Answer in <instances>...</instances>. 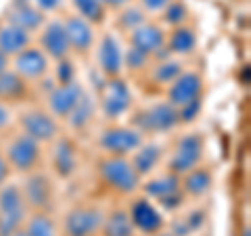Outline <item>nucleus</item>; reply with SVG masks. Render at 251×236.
I'll use <instances>...</instances> for the list:
<instances>
[{
  "label": "nucleus",
  "instance_id": "obj_1",
  "mask_svg": "<svg viewBox=\"0 0 251 236\" xmlns=\"http://www.w3.org/2000/svg\"><path fill=\"white\" fill-rule=\"evenodd\" d=\"M27 219V205L17 182L0 186V236H13Z\"/></svg>",
  "mask_w": 251,
  "mask_h": 236
},
{
  "label": "nucleus",
  "instance_id": "obj_2",
  "mask_svg": "<svg viewBox=\"0 0 251 236\" xmlns=\"http://www.w3.org/2000/svg\"><path fill=\"white\" fill-rule=\"evenodd\" d=\"M180 123L178 119V107L166 103H155L151 107L143 109L134 115L132 119V128L138 130L140 134H161V132H170L174 130Z\"/></svg>",
  "mask_w": 251,
  "mask_h": 236
},
{
  "label": "nucleus",
  "instance_id": "obj_3",
  "mask_svg": "<svg viewBox=\"0 0 251 236\" xmlns=\"http://www.w3.org/2000/svg\"><path fill=\"white\" fill-rule=\"evenodd\" d=\"M100 178L113 188V190L122 194H132L140 188V176L136 169L132 167V163L126 157H107L105 161H100Z\"/></svg>",
  "mask_w": 251,
  "mask_h": 236
},
{
  "label": "nucleus",
  "instance_id": "obj_4",
  "mask_svg": "<svg viewBox=\"0 0 251 236\" xmlns=\"http://www.w3.org/2000/svg\"><path fill=\"white\" fill-rule=\"evenodd\" d=\"M203 159V136L197 132L184 134L178 138V142L168 159V171L176 176H184L186 171L195 169Z\"/></svg>",
  "mask_w": 251,
  "mask_h": 236
},
{
  "label": "nucleus",
  "instance_id": "obj_5",
  "mask_svg": "<svg viewBox=\"0 0 251 236\" xmlns=\"http://www.w3.org/2000/svg\"><path fill=\"white\" fill-rule=\"evenodd\" d=\"M40 157H42L40 142L25 136L23 132L11 138L4 148V159L9 163V167H13L15 171H21V174L36 169L38 163H40Z\"/></svg>",
  "mask_w": 251,
  "mask_h": 236
},
{
  "label": "nucleus",
  "instance_id": "obj_6",
  "mask_svg": "<svg viewBox=\"0 0 251 236\" xmlns=\"http://www.w3.org/2000/svg\"><path fill=\"white\" fill-rule=\"evenodd\" d=\"M21 186V192H23V199H25V205L27 209H46L52 203V196H54V186H52V180L49 174L44 171H38V169H31L25 174Z\"/></svg>",
  "mask_w": 251,
  "mask_h": 236
},
{
  "label": "nucleus",
  "instance_id": "obj_7",
  "mask_svg": "<svg viewBox=\"0 0 251 236\" xmlns=\"http://www.w3.org/2000/svg\"><path fill=\"white\" fill-rule=\"evenodd\" d=\"M132 107V94L128 84L120 77H109L100 88V111L109 119H117L124 113H128Z\"/></svg>",
  "mask_w": 251,
  "mask_h": 236
},
{
  "label": "nucleus",
  "instance_id": "obj_8",
  "mask_svg": "<svg viewBox=\"0 0 251 236\" xmlns=\"http://www.w3.org/2000/svg\"><path fill=\"white\" fill-rule=\"evenodd\" d=\"M19 125H21V132L25 136L34 138L36 142H52L54 138L59 136V125H57V119L46 113V111H40V109H27L19 115Z\"/></svg>",
  "mask_w": 251,
  "mask_h": 236
},
{
  "label": "nucleus",
  "instance_id": "obj_9",
  "mask_svg": "<svg viewBox=\"0 0 251 236\" xmlns=\"http://www.w3.org/2000/svg\"><path fill=\"white\" fill-rule=\"evenodd\" d=\"M143 144V134L134 128H109L99 136V146L115 157H128Z\"/></svg>",
  "mask_w": 251,
  "mask_h": 236
},
{
  "label": "nucleus",
  "instance_id": "obj_10",
  "mask_svg": "<svg viewBox=\"0 0 251 236\" xmlns=\"http://www.w3.org/2000/svg\"><path fill=\"white\" fill-rule=\"evenodd\" d=\"M128 215L132 219L134 230L143 232V234H157L166 226V219H163L161 211L149 201V196H140V199L132 201Z\"/></svg>",
  "mask_w": 251,
  "mask_h": 236
},
{
  "label": "nucleus",
  "instance_id": "obj_11",
  "mask_svg": "<svg viewBox=\"0 0 251 236\" xmlns=\"http://www.w3.org/2000/svg\"><path fill=\"white\" fill-rule=\"evenodd\" d=\"M103 224V211L97 207H75L65 215V236H94Z\"/></svg>",
  "mask_w": 251,
  "mask_h": 236
},
{
  "label": "nucleus",
  "instance_id": "obj_12",
  "mask_svg": "<svg viewBox=\"0 0 251 236\" xmlns=\"http://www.w3.org/2000/svg\"><path fill=\"white\" fill-rule=\"evenodd\" d=\"M13 71H17L23 80H40L49 73V57L44 54L42 48H34V46H27L21 52L15 54L13 61Z\"/></svg>",
  "mask_w": 251,
  "mask_h": 236
},
{
  "label": "nucleus",
  "instance_id": "obj_13",
  "mask_svg": "<svg viewBox=\"0 0 251 236\" xmlns=\"http://www.w3.org/2000/svg\"><path fill=\"white\" fill-rule=\"evenodd\" d=\"M40 44L49 59L61 61V59H67L69 52H72V46H69L63 21H50V23H46V25H42Z\"/></svg>",
  "mask_w": 251,
  "mask_h": 236
},
{
  "label": "nucleus",
  "instance_id": "obj_14",
  "mask_svg": "<svg viewBox=\"0 0 251 236\" xmlns=\"http://www.w3.org/2000/svg\"><path fill=\"white\" fill-rule=\"evenodd\" d=\"M82 94H84V86L77 80L57 86V88L49 94L50 115L52 117H61V119H67V115L72 113V109L75 107V103L80 100Z\"/></svg>",
  "mask_w": 251,
  "mask_h": 236
},
{
  "label": "nucleus",
  "instance_id": "obj_15",
  "mask_svg": "<svg viewBox=\"0 0 251 236\" xmlns=\"http://www.w3.org/2000/svg\"><path fill=\"white\" fill-rule=\"evenodd\" d=\"M203 90V80L195 71H182L174 82L170 84L168 90V103L174 107H182L188 100L199 98Z\"/></svg>",
  "mask_w": 251,
  "mask_h": 236
},
{
  "label": "nucleus",
  "instance_id": "obj_16",
  "mask_svg": "<svg viewBox=\"0 0 251 236\" xmlns=\"http://www.w3.org/2000/svg\"><path fill=\"white\" fill-rule=\"evenodd\" d=\"M97 57H99V67L107 77H120L122 69H124V50L120 42L115 40V36L105 34L99 42L97 48Z\"/></svg>",
  "mask_w": 251,
  "mask_h": 236
},
{
  "label": "nucleus",
  "instance_id": "obj_17",
  "mask_svg": "<svg viewBox=\"0 0 251 236\" xmlns=\"http://www.w3.org/2000/svg\"><path fill=\"white\" fill-rule=\"evenodd\" d=\"M50 161H52V169L59 178H69L75 174L77 169V153H75V146L69 138L61 136L59 140L54 138V144H52V155H50Z\"/></svg>",
  "mask_w": 251,
  "mask_h": 236
},
{
  "label": "nucleus",
  "instance_id": "obj_18",
  "mask_svg": "<svg viewBox=\"0 0 251 236\" xmlns=\"http://www.w3.org/2000/svg\"><path fill=\"white\" fill-rule=\"evenodd\" d=\"M65 25V34L72 50L75 52H88L94 44V29L90 25V21H86L80 15H72L63 21Z\"/></svg>",
  "mask_w": 251,
  "mask_h": 236
},
{
  "label": "nucleus",
  "instance_id": "obj_19",
  "mask_svg": "<svg viewBox=\"0 0 251 236\" xmlns=\"http://www.w3.org/2000/svg\"><path fill=\"white\" fill-rule=\"evenodd\" d=\"M130 46H134V48L147 52L149 57L155 54L159 48L166 46V31H163L159 25H155V23H143V25H138L136 29H132L130 34Z\"/></svg>",
  "mask_w": 251,
  "mask_h": 236
},
{
  "label": "nucleus",
  "instance_id": "obj_20",
  "mask_svg": "<svg viewBox=\"0 0 251 236\" xmlns=\"http://www.w3.org/2000/svg\"><path fill=\"white\" fill-rule=\"evenodd\" d=\"M9 23L25 31H36L44 25V13L36 9L31 2H27V0H15L13 9L9 13Z\"/></svg>",
  "mask_w": 251,
  "mask_h": 236
},
{
  "label": "nucleus",
  "instance_id": "obj_21",
  "mask_svg": "<svg viewBox=\"0 0 251 236\" xmlns=\"http://www.w3.org/2000/svg\"><path fill=\"white\" fill-rule=\"evenodd\" d=\"M163 157V144L159 142H143L136 151H134V157H132V167L136 169V174L143 178V176H149L151 171L159 165Z\"/></svg>",
  "mask_w": 251,
  "mask_h": 236
},
{
  "label": "nucleus",
  "instance_id": "obj_22",
  "mask_svg": "<svg viewBox=\"0 0 251 236\" xmlns=\"http://www.w3.org/2000/svg\"><path fill=\"white\" fill-rule=\"evenodd\" d=\"M29 42V31L13 25V23H6V25L0 27V52L6 54V57H15L23 48H27Z\"/></svg>",
  "mask_w": 251,
  "mask_h": 236
},
{
  "label": "nucleus",
  "instance_id": "obj_23",
  "mask_svg": "<svg viewBox=\"0 0 251 236\" xmlns=\"http://www.w3.org/2000/svg\"><path fill=\"white\" fill-rule=\"evenodd\" d=\"M134 226L126 209H113L109 215H103L100 234L103 236H134Z\"/></svg>",
  "mask_w": 251,
  "mask_h": 236
},
{
  "label": "nucleus",
  "instance_id": "obj_24",
  "mask_svg": "<svg viewBox=\"0 0 251 236\" xmlns=\"http://www.w3.org/2000/svg\"><path fill=\"white\" fill-rule=\"evenodd\" d=\"M180 186L184 188V192L188 196H203L211 188V171L205 167H195L191 171H186L180 180Z\"/></svg>",
  "mask_w": 251,
  "mask_h": 236
},
{
  "label": "nucleus",
  "instance_id": "obj_25",
  "mask_svg": "<svg viewBox=\"0 0 251 236\" xmlns=\"http://www.w3.org/2000/svg\"><path fill=\"white\" fill-rule=\"evenodd\" d=\"M92 117H94V96L84 90L80 100H77L75 107L72 109V113L67 115L69 128L72 130H84L86 125L92 121Z\"/></svg>",
  "mask_w": 251,
  "mask_h": 236
},
{
  "label": "nucleus",
  "instance_id": "obj_26",
  "mask_svg": "<svg viewBox=\"0 0 251 236\" xmlns=\"http://www.w3.org/2000/svg\"><path fill=\"white\" fill-rule=\"evenodd\" d=\"M166 44L172 54H191L197 48V36H195V31L191 27L178 25L170 34V38H166Z\"/></svg>",
  "mask_w": 251,
  "mask_h": 236
},
{
  "label": "nucleus",
  "instance_id": "obj_27",
  "mask_svg": "<svg viewBox=\"0 0 251 236\" xmlns=\"http://www.w3.org/2000/svg\"><path fill=\"white\" fill-rule=\"evenodd\" d=\"M27 92V80L17 73L6 69L4 73H0V100H17L25 96Z\"/></svg>",
  "mask_w": 251,
  "mask_h": 236
},
{
  "label": "nucleus",
  "instance_id": "obj_28",
  "mask_svg": "<svg viewBox=\"0 0 251 236\" xmlns=\"http://www.w3.org/2000/svg\"><path fill=\"white\" fill-rule=\"evenodd\" d=\"M143 188H145V194L149 199H163V196L180 190V176L168 171V174H163L159 178L149 180L147 184H143Z\"/></svg>",
  "mask_w": 251,
  "mask_h": 236
},
{
  "label": "nucleus",
  "instance_id": "obj_29",
  "mask_svg": "<svg viewBox=\"0 0 251 236\" xmlns=\"http://www.w3.org/2000/svg\"><path fill=\"white\" fill-rule=\"evenodd\" d=\"M182 73V63L174 61V59H163L153 67L151 71V80L157 84H172L176 77Z\"/></svg>",
  "mask_w": 251,
  "mask_h": 236
},
{
  "label": "nucleus",
  "instance_id": "obj_30",
  "mask_svg": "<svg viewBox=\"0 0 251 236\" xmlns=\"http://www.w3.org/2000/svg\"><path fill=\"white\" fill-rule=\"evenodd\" d=\"M23 230L27 232V236H57V230H54V222L46 215V213H34L31 217H27L25 228Z\"/></svg>",
  "mask_w": 251,
  "mask_h": 236
},
{
  "label": "nucleus",
  "instance_id": "obj_31",
  "mask_svg": "<svg viewBox=\"0 0 251 236\" xmlns=\"http://www.w3.org/2000/svg\"><path fill=\"white\" fill-rule=\"evenodd\" d=\"M75 11L80 17H84L86 21L90 23H97L103 19V13H105V6L100 0H72Z\"/></svg>",
  "mask_w": 251,
  "mask_h": 236
},
{
  "label": "nucleus",
  "instance_id": "obj_32",
  "mask_svg": "<svg viewBox=\"0 0 251 236\" xmlns=\"http://www.w3.org/2000/svg\"><path fill=\"white\" fill-rule=\"evenodd\" d=\"M145 11L140 9V6H126V9L120 13V17H117V23H120L122 29H136L138 25H143V23L147 21L145 17Z\"/></svg>",
  "mask_w": 251,
  "mask_h": 236
},
{
  "label": "nucleus",
  "instance_id": "obj_33",
  "mask_svg": "<svg viewBox=\"0 0 251 236\" xmlns=\"http://www.w3.org/2000/svg\"><path fill=\"white\" fill-rule=\"evenodd\" d=\"M161 13H163V21H166L168 25H174V27L182 25L188 17L186 6H184V2H180V0H172Z\"/></svg>",
  "mask_w": 251,
  "mask_h": 236
},
{
  "label": "nucleus",
  "instance_id": "obj_34",
  "mask_svg": "<svg viewBox=\"0 0 251 236\" xmlns=\"http://www.w3.org/2000/svg\"><path fill=\"white\" fill-rule=\"evenodd\" d=\"M149 61H151V57H149L147 52L134 48V46H130V48L124 52V67L130 69V71H140V69L149 67Z\"/></svg>",
  "mask_w": 251,
  "mask_h": 236
},
{
  "label": "nucleus",
  "instance_id": "obj_35",
  "mask_svg": "<svg viewBox=\"0 0 251 236\" xmlns=\"http://www.w3.org/2000/svg\"><path fill=\"white\" fill-rule=\"evenodd\" d=\"M201 107H203L201 96L188 100V103L182 105V107H178V119H180V123H191L193 119H197V115L201 113Z\"/></svg>",
  "mask_w": 251,
  "mask_h": 236
},
{
  "label": "nucleus",
  "instance_id": "obj_36",
  "mask_svg": "<svg viewBox=\"0 0 251 236\" xmlns=\"http://www.w3.org/2000/svg\"><path fill=\"white\" fill-rule=\"evenodd\" d=\"M54 75H57V82L59 84H69L75 80V69H74V63L69 59H61L59 65H57V71H54Z\"/></svg>",
  "mask_w": 251,
  "mask_h": 236
},
{
  "label": "nucleus",
  "instance_id": "obj_37",
  "mask_svg": "<svg viewBox=\"0 0 251 236\" xmlns=\"http://www.w3.org/2000/svg\"><path fill=\"white\" fill-rule=\"evenodd\" d=\"M157 201H159V205H161L163 209L174 211V209H180V207H182V203H184V194L178 190V192H172V194L163 196V199H157Z\"/></svg>",
  "mask_w": 251,
  "mask_h": 236
},
{
  "label": "nucleus",
  "instance_id": "obj_38",
  "mask_svg": "<svg viewBox=\"0 0 251 236\" xmlns=\"http://www.w3.org/2000/svg\"><path fill=\"white\" fill-rule=\"evenodd\" d=\"M184 224L188 226L191 234H193V232H197V230H201V226L205 224V213H203L201 209H195V211H191V213L184 217Z\"/></svg>",
  "mask_w": 251,
  "mask_h": 236
},
{
  "label": "nucleus",
  "instance_id": "obj_39",
  "mask_svg": "<svg viewBox=\"0 0 251 236\" xmlns=\"http://www.w3.org/2000/svg\"><path fill=\"white\" fill-rule=\"evenodd\" d=\"M172 0H140V9L145 13H161Z\"/></svg>",
  "mask_w": 251,
  "mask_h": 236
},
{
  "label": "nucleus",
  "instance_id": "obj_40",
  "mask_svg": "<svg viewBox=\"0 0 251 236\" xmlns=\"http://www.w3.org/2000/svg\"><path fill=\"white\" fill-rule=\"evenodd\" d=\"M36 9H40L42 13H50V11H57L63 6V0H34L31 2Z\"/></svg>",
  "mask_w": 251,
  "mask_h": 236
},
{
  "label": "nucleus",
  "instance_id": "obj_41",
  "mask_svg": "<svg viewBox=\"0 0 251 236\" xmlns=\"http://www.w3.org/2000/svg\"><path fill=\"white\" fill-rule=\"evenodd\" d=\"M11 117H13V113H11V109L6 107L2 100H0V130H4L6 125L11 123Z\"/></svg>",
  "mask_w": 251,
  "mask_h": 236
},
{
  "label": "nucleus",
  "instance_id": "obj_42",
  "mask_svg": "<svg viewBox=\"0 0 251 236\" xmlns=\"http://www.w3.org/2000/svg\"><path fill=\"white\" fill-rule=\"evenodd\" d=\"M9 163H6V159H4V155L0 153V186H2L4 182H6V178H9Z\"/></svg>",
  "mask_w": 251,
  "mask_h": 236
},
{
  "label": "nucleus",
  "instance_id": "obj_43",
  "mask_svg": "<svg viewBox=\"0 0 251 236\" xmlns=\"http://www.w3.org/2000/svg\"><path fill=\"white\" fill-rule=\"evenodd\" d=\"M103 6H109V9H124V6L130 4V0H100Z\"/></svg>",
  "mask_w": 251,
  "mask_h": 236
},
{
  "label": "nucleus",
  "instance_id": "obj_44",
  "mask_svg": "<svg viewBox=\"0 0 251 236\" xmlns=\"http://www.w3.org/2000/svg\"><path fill=\"white\" fill-rule=\"evenodd\" d=\"M6 69H9V57L0 52V73H4Z\"/></svg>",
  "mask_w": 251,
  "mask_h": 236
},
{
  "label": "nucleus",
  "instance_id": "obj_45",
  "mask_svg": "<svg viewBox=\"0 0 251 236\" xmlns=\"http://www.w3.org/2000/svg\"><path fill=\"white\" fill-rule=\"evenodd\" d=\"M13 236H27V232H25V230H23V228H21V230H17V232H15Z\"/></svg>",
  "mask_w": 251,
  "mask_h": 236
},
{
  "label": "nucleus",
  "instance_id": "obj_46",
  "mask_svg": "<svg viewBox=\"0 0 251 236\" xmlns=\"http://www.w3.org/2000/svg\"><path fill=\"white\" fill-rule=\"evenodd\" d=\"M241 236H251V234H249V228H245V230H243V234H241Z\"/></svg>",
  "mask_w": 251,
  "mask_h": 236
}]
</instances>
